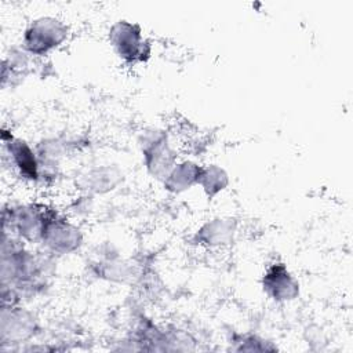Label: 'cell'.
Returning <instances> with one entry per match:
<instances>
[{
  "instance_id": "30bf717a",
  "label": "cell",
  "mask_w": 353,
  "mask_h": 353,
  "mask_svg": "<svg viewBox=\"0 0 353 353\" xmlns=\"http://www.w3.org/2000/svg\"><path fill=\"white\" fill-rule=\"evenodd\" d=\"M237 223L232 218H214L199 228L194 234L196 243L210 248L225 247L233 241Z\"/></svg>"
},
{
  "instance_id": "9c48e42d",
  "label": "cell",
  "mask_w": 353,
  "mask_h": 353,
  "mask_svg": "<svg viewBox=\"0 0 353 353\" xmlns=\"http://www.w3.org/2000/svg\"><path fill=\"white\" fill-rule=\"evenodd\" d=\"M123 172L114 165H94L77 176V186L85 194H102L116 189Z\"/></svg>"
},
{
  "instance_id": "6da1fadb",
  "label": "cell",
  "mask_w": 353,
  "mask_h": 353,
  "mask_svg": "<svg viewBox=\"0 0 353 353\" xmlns=\"http://www.w3.org/2000/svg\"><path fill=\"white\" fill-rule=\"evenodd\" d=\"M69 36L68 25L55 17H39L25 29L22 47L29 55L43 57L61 47Z\"/></svg>"
},
{
  "instance_id": "7c38bea8",
  "label": "cell",
  "mask_w": 353,
  "mask_h": 353,
  "mask_svg": "<svg viewBox=\"0 0 353 353\" xmlns=\"http://www.w3.org/2000/svg\"><path fill=\"white\" fill-rule=\"evenodd\" d=\"M29 72V54L23 47H12L3 61V87L10 81L11 85H17L23 80Z\"/></svg>"
},
{
  "instance_id": "52a82bcc",
  "label": "cell",
  "mask_w": 353,
  "mask_h": 353,
  "mask_svg": "<svg viewBox=\"0 0 353 353\" xmlns=\"http://www.w3.org/2000/svg\"><path fill=\"white\" fill-rule=\"evenodd\" d=\"M1 143L4 157L8 159L10 165L17 171V174L28 182L40 181V167L39 156L36 149H33L25 139L17 138L3 130Z\"/></svg>"
},
{
  "instance_id": "8fae6325",
  "label": "cell",
  "mask_w": 353,
  "mask_h": 353,
  "mask_svg": "<svg viewBox=\"0 0 353 353\" xmlns=\"http://www.w3.org/2000/svg\"><path fill=\"white\" fill-rule=\"evenodd\" d=\"M201 165L190 160H183L176 163L167 178L163 181L164 189L171 193H182L189 190L192 186L197 185Z\"/></svg>"
},
{
  "instance_id": "5b68a950",
  "label": "cell",
  "mask_w": 353,
  "mask_h": 353,
  "mask_svg": "<svg viewBox=\"0 0 353 353\" xmlns=\"http://www.w3.org/2000/svg\"><path fill=\"white\" fill-rule=\"evenodd\" d=\"M109 41L117 57L125 63L135 65L150 57V44L138 23L125 19L114 22L109 29Z\"/></svg>"
},
{
  "instance_id": "3957f363",
  "label": "cell",
  "mask_w": 353,
  "mask_h": 353,
  "mask_svg": "<svg viewBox=\"0 0 353 353\" xmlns=\"http://www.w3.org/2000/svg\"><path fill=\"white\" fill-rule=\"evenodd\" d=\"M40 330L39 319L33 312L17 305H1L0 342L1 350H11L12 346L29 343Z\"/></svg>"
},
{
  "instance_id": "5bb4252c",
  "label": "cell",
  "mask_w": 353,
  "mask_h": 353,
  "mask_svg": "<svg viewBox=\"0 0 353 353\" xmlns=\"http://www.w3.org/2000/svg\"><path fill=\"white\" fill-rule=\"evenodd\" d=\"M98 265V274L102 279L110 280V281H125L128 277H131L132 269L130 263L120 258H105Z\"/></svg>"
},
{
  "instance_id": "277c9868",
  "label": "cell",
  "mask_w": 353,
  "mask_h": 353,
  "mask_svg": "<svg viewBox=\"0 0 353 353\" xmlns=\"http://www.w3.org/2000/svg\"><path fill=\"white\" fill-rule=\"evenodd\" d=\"M139 146L149 175L157 181H164L176 164V154L168 142L167 134L157 128L148 130L142 134Z\"/></svg>"
},
{
  "instance_id": "8992f818",
  "label": "cell",
  "mask_w": 353,
  "mask_h": 353,
  "mask_svg": "<svg viewBox=\"0 0 353 353\" xmlns=\"http://www.w3.org/2000/svg\"><path fill=\"white\" fill-rule=\"evenodd\" d=\"M40 243L44 250L55 256L68 255L81 247L83 233L77 225L68 221L65 216L48 211Z\"/></svg>"
},
{
  "instance_id": "ba28073f",
  "label": "cell",
  "mask_w": 353,
  "mask_h": 353,
  "mask_svg": "<svg viewBox=\"0 0 353 353\" xmlns=\"http://www.w3.org/2000/svg\"><path fill=\"white\" fill-rule=\"evenodd\" d=\"M263 292L274 302H290L299 295V283L283 262H274L262 274Z\"/></svg>"
},
{
  "instance_id": "9a60e30c",
  "label": "cell",
  "mask_w": 353,
  "mask_h": 353,
  "mask_svg": "<svg viewBox=\"0 0 353 353\" xmlns=\"http://www.w3.org/2000/svg\"><path fill=\"white\" fill-rule=\"evenodd\" d=\"M233 343H236V347L233 349L239 352H266L276 349L274 346H270L269 342L254 334H236L233 336Z\"/></svg>"
},
{
  "instance_id": "4fadbf2b",
  "label": "cell",
  "mask_w": 353,
  "mask_h": 353,
  "mask_svg": "<svg viewBox=\"0 0 353 353\" xmlns=\"http://www.w3.org/2000/svg\"><path fill=\"white\" fill-rule=\"evenodd\" d=\"M197 185L201 186L203 192L208 199H212L226 189V186L229 185V175L218 164L201 165Z\"/></svg>"
},
{
  "instance_id": "7a4b0ae2",
  "label": "cell",
  "mask_w": 353,
  "mask_h": 353,
  "mask_svg": "<svg viewBox=\"0 0 353 353\" xmlns=\"http://www.w3.org/2000/svg\"><path fill=\"white\" fill-rule=\"evenodd\" d=\"M48 210L37 204H17L3 210V230L17 239L34 244L40 243Z\"/></svg>"
}]
</instances>
